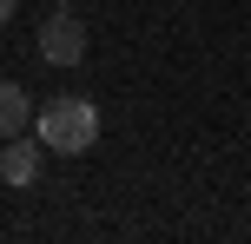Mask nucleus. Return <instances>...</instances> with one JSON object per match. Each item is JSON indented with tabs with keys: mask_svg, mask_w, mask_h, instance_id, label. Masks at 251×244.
I'll use <instances>...</instances> for the list:
<instances>
[{
	"mask_svg": "<svg viewBox=\"0 0 251 244\" xmlns=\"http://www.w3.org/2000/svg\"><path fill=\"white\" fill-rule=\"evenodd\" d=\"M40 145L60 158H86L100 145V106L79 99V92H60V99L40 106Z\"/></svg>",
	"mask_w": 251,
	"mask_h": 244,
	"instance_id": "1",
	"label": "nucleus"
},
{
	"mask_svg": "<svg viewBox=\"0 0 251 244\" xmlns=\"http://www.w3.org/2000/svg\"><path fill=\"white\" fill-rule=\"evenodd\" d=\"M33 46H40V60H47V66H79V60H86V46H93V33H86V20H79L73 7H60L53 20H40Z\"/></svg>",
	"mask_w": 251,
	"mask_h": 244,
	"instance_id": "2",
	"label": "nucleus"
},
{
	"mask_svg": "<svg viewBox=\"0 0 251 244\" xmlns=\"http://www.w3.org/2000/svg\"><path fill=\"white\" fill-rule=\"evenodd\" d=\"M0 178H7V185H33L40 178V145L26 139V132L0 145Z\"/></svg>",
	"mask_w": 251,
	"mask_h": 244,
	"instance_id": "3",
	"label": "nucleus"
},
{
	"mask_svg": "<svg viewBox=\"0 0 251 244\" xmlns=\"http://www.w3.org/2000/svg\"><path fill=\"white\" fill-rule=\"evenodd\" d=\"M33 126V99H26L20 79H0V139H20Z\"/></svg>",
	"mask_w": 251,
	"mask_h": 244,
	"instance_id": "4",
	"label": "nucleus"
},
{
	"mask_svg": "<svg viewBox=\"0 0 251 244\" xmlns=\"http://www.w3.org/2000/svg\"><path fill=\"white\" fill-rule=\"evenodd\" d=\"M13 7H20V0H0V26H7V20H13Z\"/></svg>",
	"mask_w": 251,
	"mask_h": 244,
	"instance_id": "5",
	"label": "nucleus"
},
{
	"mask_svg": "<svg viewBox=\"0 0 251 244\" xmlns=\"http://www.w3.org/2000/svg\"><path fill=\"white\" fill-rule=\"evenodd\" d=\"M53 7H79V0H53Z\"/></svg>",
	"mask_w": 251,
	"mask_h": 244,
	"instance_id": "6",
	"label": "nucleus"
}]
</instances>
